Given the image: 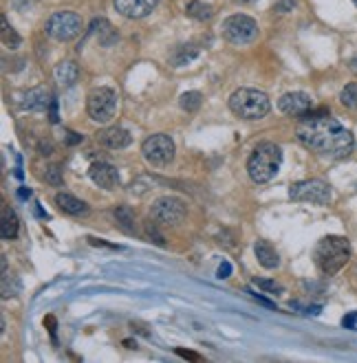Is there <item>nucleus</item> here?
<instances>
[{
  "label": "nucleus",
  "instance_id": "dca6fc26",
  "mask_svg": "<svg viewBox=\"0 0 357 363\" xmlns=\"http://www.w3.org/2000/svg\"><path fill=\"white\" fill-rule=\"evenodd\" d=\"M254 253H256L258 262H260L265 269H276V267L280 264L278 251L272 247L269 242H265V240H256V244H254Z\"/></svg>",
  "mask_w": 357,
  "mask_h": 363
},
{
  "label": "nucleus",
  "instance_id": "f03ea898",
  "mask_svg": "<svg viewBox=\"0 0 357 363\" xmlns=\"http://www.w3.org/2000/svg\"><path fill=\"white\" fill-rule=\"evenodd\" d=\"M313 260L324 276H335L351 260V242L344 236H326L317 242Z\"/></svg>",
  "mask_w": 357,
  "mask_h": 363
},
{
  "label": "nucleus",
  "instance_id": "6e6552de",
  "mask_svg": "<svg viewBox=\"0 0 357 363\" xmlns=\"http://www.w3.org/2000/svg\"><path fill=\"white\" fill-rule=\"evenodd\" d=\"M289 199L298 203H313V205H326L331 201V187L320 178L311 180H298L289 189Z\"/></svg>",
  "mask_w": 357,
  "mask_h": 363
},
{
  "label": "nucleus",
  "instance_id": "0eeeda50",
  "mask_svg": "<svg viewBox=\"0 0 357 363\" xmlns=\"http://www.w3.org/2000/svg\"><path fill=\"white\" fill-rule=\"evenodd\" d=\"M256 35H258V22L249 16L236 14L223 22V37L232 44H249L256 40Z\"/></svg>",
  "mask_w": 357,
  "mask_h": 363
},
{
  "label": "nucleus",
  "instance_id": "2f4dec72",
  "mask_svg": "<svg viewBox=\"0 0 357 363\" xmlns=\"http://www.w3.org/2000/svg\"><path fill=\"white\" fill-rule=\"evenodd\" d=\"M67 144H69V146L82 144V135H78V133H67Z\"/></svg>",
  "mask_w": 357,
  "mask_h": 363
},
{
  "label": "nucleus",
  "instance_id": "423d86ee",
  "mask_svg": "<svg viewBox=\"0 0 357 363\" xmlns=\"http://www.w3.org/2000/svg\"><path fill=\"white\" fill-rule=\"evenodd\" d=\"M44 31L51 40L69 42L82 33V18L78 14H73V11H58V14H53L47 20Z\"/></svg>",
  "mask_w": 357,
  "mask_h": 363
},
{
  "label": "nucleus",
  "instance_id": "4be33fe9",
  "mask_svg": "<svg viewBox=\"0 0 357 363\" xmlns=\"http://www.w3.org/2000/svg\"><path fill=\"white\" fill-rule=\"evenodd\" d=\"M115 220H117V225H119V229L122 231H126L128 236H133L135 233V216H133V212H131V207H117L115 210Z\"/></svg>",
  "mask_w": 357,
  "mask_h": 363
},
{
  "label": "nucleus",
  "instance_id": "ddd939ff",
  "mask_svg": "<svg viewBox=\"0 0 357 363\" xmlns=\"http://www.w3.org/2000/svg\"><path fill=\"white\" fill-rule=\"evenodd\" d=\"M88 176H91L93 183L101 189H115L119 185L117 167H113L110 163H104V161H97L88 167Z\"/></svg>",
  "mask_w": 357,
  "mask_h": 363
},
{
  "label": "nucleus",
  "instance_id": "f257e3e1",
  "mask_svg": "<svg viewBox=\"0 0 357 363\" xmlns=\"http://www.w3.org/2000/svg\"><path fill=\"white\" fill-rule=\"evenodd\" d=\"M298 141L309 148L315 154H322V157H331V159H344L349 157L355 139L351 135V130H347L338 119L329 115V110H315V112H307L304 117H300L298 124Z\"/></svg>",
  "mask_w": 357,
  "mask_h": 363
},
{
  "label": "nucleus",
  "instance_id": "7c9ffc66",
  "mask_svg": "<svg viewBox=\"0 0 357 363\" xmlns=\"http://www.w3.org/2000/svg\"><path fill=\"white\" fill-rule=\"evenodd\" d=\"M176 355H181L183 359H190V361H201V357L197 353H188L183 348H176Z\"/></svg>",
  "mask_w": 357,
  "mask_h": 363
},
{
  "label": "nucleus",
  "instance_id": "aec40b11",
  "mask_svg": "<svg viewBox=\"0 0 357 363\" xmlns=\"http://www.w3.org/2000/svg\"><path fill=\"white\" fill-rule=\"evenodd\" d=\"M197 56H199L197 44H181V47H176L174 53L170 56V64H172V67H176V69L185 67V64H190Z\"/></svg>",
  "mask_w": 357,
  "mask_h": 363
},
{
  "label": "nucleus",
  "instance_id": "f704fd0d",
  "mask_svg": "<svg viewBox=\"0 0 357 363\" xmlns=\"http://www.w3.org/2000/svg\"><path fill=\"white\" fill-rule=\"evenodd\" d=\"M353 5H355V7H357V0H353Z\"/></svg>",
  "mask_w": 357,
  "mask_h": 363
},
{
  "label": "nucleus",
  "instance_id": "412c9836",
  "mask_svg": "<svg viewBox=\"0 0 357 363\" xmlns=\"http://www.w3.org/2000/svg\"><path fill=\"white\" fill-rule=\"evenodd\" d=\"M185 14H188L190 18L199 20V22H206V20H210V18H212L214 9H212L210 5H206V3H201V0H192V3H188V7H185Z\"/></svg>",
  "mask_w": 357,
  "mask_h": 363
},
{
  "label": "nucleus",
  "instance_id": "5701e85b",
  "mask_svg": "<svg viewBox=\"0 0 357 363\" xmlns=\"http://www.w3.org/2000/svg\"><path fill=\"white\" fill-rule=\"evenodd\" d=\"M203 103V95L199 90H190V93H183L181 99H178V106H181L185 112H197Z\"/></svg>",
  "mask_w": 357,
  "mask_h": 363
},
{
  "label": "nucleus",
  "instance_id": "bb28decb",
  "mask_svg": "<svg viewBox=\"0 0 357 363\" xmlns=\"http://www.w3.org/2000/svg\"><path fill=\"white\" fill-rule=\"evenodd\" d=\"M44 180L49 185H53V187H60L65 180H62V167L58 165V163H53V165H49L47 167V172H44Z\"/></svg>",
  "mask_w": 357,
  "mask_h": 363
},
{
  "label": "nucleus",
  "instance_id": "6ab92c4d",
  "mask_svg": "<svg viewBox=\"0 0 357 363\" xmlns=\"http://www.w3.org/2000/svg\"><path fill=\"white\" fill-rule=\"evenodd\" d=\"M20 231V220L16 216V212L11 207H3V227H0V233H3L5 240H14Z\"/></svg>",
  "mask_w": 357,
  "mask_h": 363
},
{
  "label": "nucleus",
  "instance_id": "1a4fd4ad",
  "mask_svg": "<svg viewBox=\"0 0 357 363\" xmlns=\"http://www.w3.org/2000/svg\"><path fill=\"white\" fill-rule=\"evenodd\" d=\"M185 214H188L185 203L176 196H161L152 203V210H150V216L155 218L159 225H168V227L183 223Z\"/></svg>",
  "mask_w": 357,
  "mask_h": 363
},
{
  "label": "nucleus",
  "instance_id": "cd10ccee",
  "mask_svg": "<svg viewBox=\"0 0 357 363\" xmlns=\"http://www.w3.org/2000/svg\"><path fill=\"white\" fill-rule=\"evenodd\" d=\"M146 229H148V236L152 238V240H155L157 244H159V247H165V240H163V236H161V233L157 231V227L155 225H146Z\"/></svg>",
  "mask_w": 357,
  "mask_h": 363
},
{
  "label": "nucleus",
  "instance_id": "c756f323",
  "mask_svg": "<svg viewBox=\"0 0 357 363\" xmlns=\"http://www.w3.org/2000/svg\"><path fill=\"white\" fill-rule=\"evenodd\" d=\"M11 5H14L18 11H27L29 7L35 5V0H11Z\"/></svg>",
  "mask_w": 357,
  "mask_h": 363
},
{
  "label": "nucleus",
  "instance_id": "473e14b6",
  "mask_svg": "<svg viewBox=\"0 0 357 363\" xmlns=\"http://www.w3.org/2000/svg\"><path fill=\"white\" fill-rule=\"evenodd\" d=\"M229 271H232V267H229L227 262L221 264V267H219V278H227V276H229Z\"/></svg>",
  "mask_w": 357,
  "mask_h": 363
},
{
  "label": "nucleus",
  "instance_id": "f8f14e48",
  "mask_svg": "<svg viewBox=\"0 0 357 363\" xmlns=\"http://www.w3.org/2000/svg\"><path fill=\"white\" fill-rule=\"evenodd\" d=\"M278 108L289 117H304L313 108V99L307 93L293 90V93H285L278 99Z\"/></svg>",
  "mask_w": 357,
  "mask_h": 363
},
{
  "label": "nucleus",
  "instance_id": "a211bd4d",
  "mask_svg": "<svg viewBox=\"0 0 357 363\" xmlns=\"http://www.w3.org/2000/svg\"><path fill=\"white\" fill-rule=\"evenodd\" d=\"M49 106H51V95L44 88H31L29 93L24 95V108L27 110L40 112V110H47Z\"/></svg>",
  "mask_w": 357,
  "mask_h": 363
},
{
  "label": "nucleus",
  "instance_id": "f3484780",
  "mask_svg": "<svg viewBox=\"0 0 357 363\" xmlns=\"http://www.w3.org/2000/svg\"><path fill=\"white\" fill-rule=\"evenodd\" d=\"M78 77H80V69H78V64L67 60V62H60L58 67H56V82L60 86H73L75 82H78Z\"/></svg>",
  "mask_w": 357,
  "mask_h": 363
},
{
  "label": "nucleus",
  "instance_id": "9b49d317",
  "mask_svg": "<svg viewBox=\"0 0 357 363\" xmlns=\"http://www.w3.org/2000/svg\"><path fill=\"white\" fill-rule=\"evenodd\" d=\"M159 3L161 0H113V7L124 18L139 20V18H146L148 14H152Z\"/></svg>",
  "mask_w": 357,
  "mask_h": 363
},
{
  "label": "nucleus",
  "instance_id": "7ed1b4c3",
  "mask_svg": "<svg viewBox=\"0 0 357 363\" xmlns=\"http://www.w3.org/2000/svg\"><path fill=\"white\" fill-rule=\"evenodd\" d=\"M280 163H283V150H280L272 141L258 144L256 150L251 152V157L247 161V172L254 183H269V180L278 174Z\"/></svg>",
  "mask_w": 357,
  "mask_h": 363
},
{
  "label": "nucleus",
  "instance_id": "4468645a",
  "mask_svg": "<svg viewBox=\"0 0 357 363\" xmlns=\"http://www.w3.org/2000/svg\"><path fill=\"white\" fill-rule=\"evenodd\" d=\"M95 139H97L99 146H104L108 150H124V148H128L133 144L131 133L124 130V128H119V126L104 128V130H99L95 135Z\"/></svg>",
  "mask_w": 357,
  "mask_h": 363
},
{
  "label": "nucleus",
  "instance_id": "39448f33",
  "mask_svg": "<svg viewBox=\"0 0 357 363\" xmlns=\"http://www.w3.org/2000/svg\"><path fill=\"white\" fill-rule=\"evenodd\" d=\"M117 93L108 86H99L93 88L86 97V112L93 121L97 124H106L115 117V110H117Z\"/></svg>",
  "mask_w": 357,
  "mask_h": 363
},
{
  "label": "nucleus",
  "instance_id": "393cba45",
  "mask_svg": "<svg viewBox=\"0 0 357 363\" xmlns=\"http://www.w3.org/2000/svg\"><path fill=\"white\" fill-rule=\"evenodd\" d=\"M3 44L7 49H18L20 47V35L9 27V22L3 18Z\"/></svg>",
  "mask_w": 357,
  "mask_h": 363
},
{
  "label": "nucleus",
  "instance_id": "c85d7f7f",
  "mask_svg": "<svg viewBox=\"0 0 357 363\" xmlns=\"http://www.w3.org/2000/svg\"><path fill=\"white\" fill-rule=\"evenodd\" d=\"M296 7V0H280V3L274 7L278 14H289V11Z\"/></svg>",
  "mask_w": 357,
  "mask_h": 363
},
{
  "label": "nucleus",
  "instance_id": "2eb2a0df",
  "mask_svg": "<svg viewBox=\"0 0 357 363\" xmlns=\"http://www.w3.org/2000/svg\"><path fill=\"white\" fill-rule=\"evenodd\" d=\"M56 205L60 207V212H65L69 216H86L88 214V205L84 201H80L78 196H73V194H67V192H60L56 196Z\"/></svg>",
  "mask_w": 357,
  "mask_h": 363
},
{
  "label": "nucleus",
  "instance_id": "20e7f679",
  "mask_svg": "<svg viewBox=\"0 0 357 363\" xmlns=\"http://www.w3.org/2000/svg\"><path fill=\"white\" fill-rule=\"evenodd\" d=\"M229 110H232L238 119L256 121V119H263L265 115H269L272 101L258 88H238L232 93V97H229Z\"/></svg>",
  "mask_w": 357,
  "mask_h": 363
},
{
  "label": "nucleus",
  "instance_id": "9d476101",
  "mask_svg": "<svg viewBox=\"0 0 357 363\" xmlns=\"http://www.w3.org/2000/svg\"><path fill=\"white\" fill-rule=\"evenodd\" d=\"M142 154L150 165L163 167L174 159V141L168 135H161V133L152 135L144 141Z\"/></svg>",
  "mask_w": 357,
  "mask_h": 363
},
{
  "label": "nucleus",
  "instance_id": "b1692460",
  "mask_svg": "<svg viewBox=\"0 0 357 363\" xmlns=\"http://www.w3.org/2000/svg\"><path fill=\"white\" fill-rule=\"evenodd\" d=\"M340 101H342V106L344 108H349V110H357V84L351 82L342 88V93H340Z\"/></svg>",
  "mask_w": 357,
  "mask_h": 363
},
{
  "label": "nucleus",
  "instance_id": "a878e982",
  "mask_svg": "<svg viewBox=\"0 0 357 363\" xmlns=\"http://www.w3.org/2000/svg\"><path fill=\"white\" fill-rule=\"evenodd\" d=\"M254 284H256V287H258L260 291L272 293V295H280V293L285 291L278 282H274V280H269V278H254Z\"/></svg>",
  "mask_w": 357,
  "mask_h": 363
},
{
  "label": "nucleus",
  "instance_id": "72a5a7b5",
  "mask_svg": "<svg viewBox=\"0 0 357 363\" xmlns=\"http://www.w3.org/2000/svg\"><path fill=\"white\" fill-rule=\"evenodd\" d=\"M234 3H238V5H249V3H256V0H234Z\"/></svg>",
  "mask_w": 357,
  "mask_h": 363
}]
</instances>
